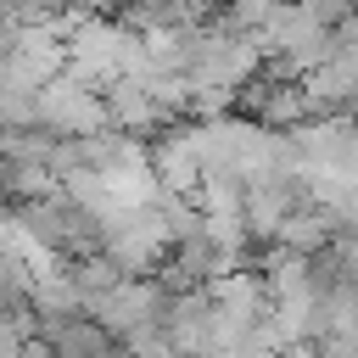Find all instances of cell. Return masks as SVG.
I'll return each mask as SVG.
<instances>
[{"label": "cell", "instance_id": "obj_1", "mask_svg": "<svg viewBox=\"0 0 358 358\" xmlns=\"http://www.w3.org/2000/svg\"><path fill=\"white\" fill-rule=\"evenodd\" d=\"M34 117H39V129L45 134H56V140H90V134H101L106 129V106H101V90L95 84H84V78H73L67 67L34 95Z\"/></svg>", "mask_w": 358, "mask_h": 358}, {"label": "cell", "instance_id": "obj_2", "mask_svg": "<svg viewBox=\"0 0 358 358\" xmlns=\"http://www.w3.org/2000/svg\"><path fill=\"white\" fill-rule=\"evenodd\" d=\"M162 313H168V291H162L157 280H129V274L90 308V319H95L112 341H129V336H140V330H157Z\"/></svg>", "mask_w": 358, "mask_h": 358}, {"label": "cell", "instance_id": "obj_3", "mask_svg": "<svg viewBox=\"0 0 358 358\" xmlns=\"http://www.w3.org/2000/svg\"><path fill=\"white\" fill-rule=\"evenodd\" d=\"M112 22H123L129 34H168V28H185L190 11H185V0H117Z\"/></svg>", "mask_w": 358, "mask_h": 358}, {"label": "cell", "instance_id": "obj_4", "mask_svg": "<svg viewBox=\"0 0 358 358\" xmlns=\"http://www.w3.org/2000/svg\"><path fill=\"white\" fill-rule=\"evenodd\" d=\"M28 291H34V268H28L11 246H0V313L28 308Z\"/></svg>", "mask_w": 358, "mask_h": 358}, {"label": "cell", "instance_id": "obj_5", "mask_svg": "<svg viewBox=\"0 0 358 358\" xmlns=\"http://www.w3.org/2000/svg\"><path fill=\"white\" fill-rule=\"evenodd\" d=\"M39 336V313L34 308H17V313H0V358H22V347Z\"/></svg>", "mask_w": 358, "mask_h": 358}]
</instances>
